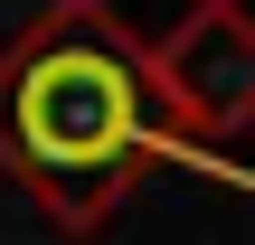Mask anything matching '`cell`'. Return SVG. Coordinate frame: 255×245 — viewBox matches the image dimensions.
I'll return each instance as SVG.
<instances>
[{
  "label": "cell",
  "instance_id": "6da1fadb",
  "mask_svg": "<svg viewBox=\"0 0 255 245\" xmlns=\"http://www.w3.org/2000/svg\"><path fill=\"white\" fill-rule=\"evenodd\" d=\"M151 161H189L218 189H246L237 161H199L161 132L142 85V38L104 0H47L0 47V179L28 189V208L66 236H95L123 217Z\"/></svg>",
  "mask_w": 255,
  "mask_h": 245
},
{
  "label": "cell",
  "instance_id": "7a4b0ae2",
  "mask_svg": "<svg viewBox=\"0 0 255 245\" xmlns=\"http://www.w3.org/2000/svg\"><path fill=\"white\" fill-rule=\"evenodd\" d=\"M142 85H151V113L180 151L199 161H237L255 123V19L246 0H189L180 28L142 38Z\"/></svg>",
  "mask_w": 255,
  "mask_h": 245
}]
</instances>
